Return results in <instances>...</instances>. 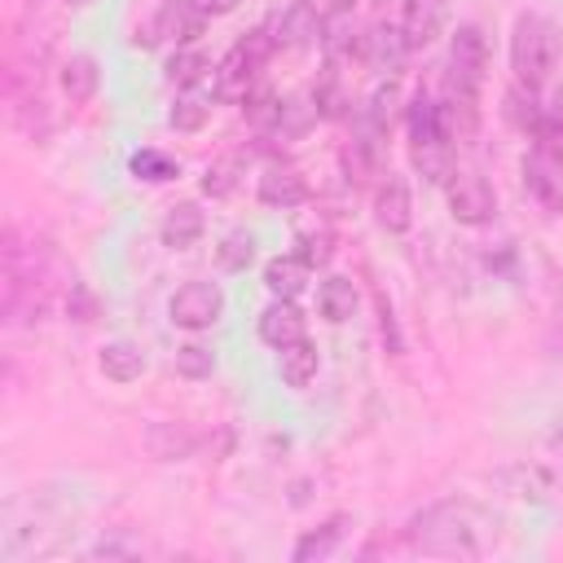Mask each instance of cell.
<instances>
[{
    "label": "cell",
    "mask_w": 563,
    "mask_h": 563,
    "mask_svg": "<svg viewBox=\"0 0 563 563\" xmlns=\"http://www.w3.org/2000/svg\"><path fill=\"white\" fill-rule=\"evenodd\" d=\"M409 545L422 554H462L475 559L484 550H493L497 541V519L488 510H479L466 497H444L427 510H418L409 519Z\"/></svg>",
    "instance_id": "6da1fadb"
},
{
    "label": "cell",
    "mask_w": 563,
    "mask_h": 563,
    "mask_svg": "<svg viewBox=\"0 0 563 563\" xmlns=\"http://www.w3.org/2000/svg\"><path fill=\"white\" fill-rule=\"evenodd\" d=\"M559 66V31L550 18L541 13H523L510 31V70L515 84L523 88H541Z\"/></svg>",
    "instance_id": "7a4b0ae2"
},
{
    "label": "cell",
    "mask_w": 563,
    "mask_h": 563,
    "mask_svg": "<svg viewBox=\"0 0 563 563\" xmlns=\"http://www.w3.org/2000/svg\"><path fill=\"white\" fill-rule=\"evenodd\" d=\"M484 70H488V44H484V31L475 22H462L449 40V79L453 88L462 92H479L484 84Z\"/></svg>",
    "instance_id": "3957f363"
},
{
    "label": "cell",
    "mask_w": 563,
    "mask_h": 563,
    "mask_svg": "<svg viewBox=\"0 0 563 563\" xmlns=\"http://www.w3.org/2000/svg\"><path fill=\"white\" fill-rule=\"evenodd\" d=\"M444 189H449V211L457 224L475 229V224H488L497 216V194L479 172H453L444 180Z\"/></svg>",
    "instance_id": "277c9868"
},
{
    "label": "cell",
    "mask_w": 563,
    "mask_h": 563,
    "mask_svg": "<svg viewBox=\"0 0 563 563\" xmlns=\"http://www.w3.org/2000/svg\"><path fill=\"white\" fill-rule=\"evenodd\" d=\"M167 312H172V325H180V330H207L224 312V290L216 282H185L172 295Z\"/></svg>",
    "instance_id": "5b68a950"
},
{
    "label": "cell",
    "mask_w": 563,
    "mask_h": 563,
    "mask_svg": "<svg viewBox=\"0 0 563 563\" xmlns=\"http://www.w3.org/2000/svg\"><path fill=\"white\" fill-rule=\"evenodd\" d=\"M523 185L545 211H563V158L532 145V154H523Z\"/></svg>",
    "instance_id": "8992f818"
},
{
    "label": "cell",
    "mask_w": 563,
    "mask_h": 563,
    "mask_svg": "<svg viewBox=\"0 0 563 563\" xmlns=\"http://www.w3.org/2000/svg\"><path fill=\"white\" fill-rule=\"evenodd\" d=\"M405 53H413V48L405 44L400 26L374 22V26H365V31H361V48H356V57H361L365 66H374V70H400Z\"/></svg>",
    "instance_id": "52a82bcc"
},
{
    "label": "cell",
    "mask_w": 563,
    "mask_h": 563,
    "mask_svg": "<svg viewBox=\"0 0 563 563\" xmlns=\"http://www.w3.org/2000/svg\"><path fill=\"white\" fill-rule=\"evenodd\" d=\"M449 22V0H405L400 9V35L409 48H427Z\"/></svg>",
    "instance_id": "ba28073f"
},
{
    "label": "cell",
    "mask_w": 563,
    "mask_h": 563,
    "mask_svg": "<svg viewBox=\"0 0 563 563\" xmlns=\"http://www.w3.org/2000/svg\"><path fill=\"white\" fill-rule=\"evenodd\" d=\"M255 194H260L264 207H273V211H290V207H299V202L308 198V180L299 176V167L273 163V167H264Z\"/></svg>",
    "instance_id": "9c48e42d"
},
{
    "label": "cell",
    "mask_w": 563,
    "mask_h": 563,
    "mask_svg": "<svg viewBox=\"0 0 563 563\" xmlns=\"http://www.w3.org/2000/svg\"><path fill=\"white\" fill-rule=\"evenodd\" d=\"M374 220L387 229V233H405L413 224V198H409V185L400 176H383L378 189H374Z\"/></svg>",
    "instance_id": "30bf717a"
},
{
    "label": "cell",
    "mask_w": 563,
    "mask_h": 563,
    "mask_svg": "<svg viewBox=\"0 0 563 563\" xmlns=\"http://www.w3.org/2000/svg\"><path fill=\"white\" fill-rule=\"evenodd\" d=\"M321 31H325V22L317 18V9L308 0H299V4H290L277 18L273 44H282V48H308V44H321Z\"/></svg>",
    "instance_id": "8fae6325"
},
{
    "label": "cell",
    "mask_w": 563,
    "mask_h": 563,
    "mask_svg": "<svg viewBox=\"0 0 563 563\" xmlns=\"http://www.w3.org/2000/svg\"><path fill=\"white\" fill-rule=\"evenodd\" d=\"M255 330H260V339H264L268 347H286V343L303 339V312H299L290 299H277V295H273V303L260 312Z\"/></svg>",
    "instance_id": "7c38bea8"
},
{
    "label": "cell",
    "mask_w": 563,
    "mask_h": 563,
    "mask_svg": "<svg viewBox=\"0 0 563 563\" xmlns=\"http://www.w3.org/2000/svg\"><path fill=\"white\" fill-rule=\"evenodd\" d=\"M154 26H158V35H172L176 44H189V40L202 35V26H207V9H202L198 0H167V4L158 9Z\"/></svg>",
    "instance_id": "4fadbf2b"
},
{
    "label": "cell",
    "mask_w": 563,
    "mask_h": 563,
    "mask_svg": "<svg viewBox=\"0 0 563 563\" xmlns=\"http://www.w3.org/2000/svg\"><path fill=\"white\" fill-rule=\"evenodd\" d=\"M202 229H207V220H202L198 202H176V207H167V216H163V224H158V238H163V246H172V251H189V246L202 238Z\"/></svg>",
    "instance_id": "5bb4252c"
},
{
    "label": "cell",
    "mask_w": 563,
    "mask_h": 563,
    "mask_svg": "<svg viewBox=\"0 0 563 563\" xmlns=\"http://www.w3.org/2000/svg\"><path fill=\"white\" fill-rule=\"evenodd\" d=\"M97 369L110 378V383H136L145 374V352L132 343V339H110L101 352H97Z\"/></svg>",
    "instance_id": "9a60e30c"
},
{
    "label": "cell",
    "mask_w": 563,
    "mask_h": 563,
    "mask_svg": "<svg viewBox=\"0 0 563 563\" xmlns=\"http://www.w3.org/2000/svg\"><path fill=\"white\" fill-rule=\"evenodd\" d=\"M317 369H321L317 343L295 339V343L277 347V374H282V383H286V387H308V383L317 378Z\"/></svg>",
    "instance_id": "2e32d148"
},
{
    "label": "cell",
    "mask_w": 563,
    "mask_h": 563,
    "mask_svg": "<svg viewBox=\"0 0 563 563\" xmlns=\"http://www.w3.org/2000/svg\"><path fill=\"white\" fill-rule=\"evenodd\" d=\"M317 308H321V317L325 321H347L352 312H356V282L352 277H343V273H330L321 286H317Z\"/></svg>",
    "instance_id": "e0dca14e"
},
{
    "label": "cell",
    "mask_w": 563,
    "mask_h": 563,
    "mask_svg": "<svg viewBox=\"0 0 563 563\" xmlns=\"http://www.w3.org/2000/svg\"><path fill=\"white\" fill-rule=\"evenodd\" d=\"M343 528H347V519L343 515H334V519H325L321 528H308L299 541H295V550H290V559L295 563H312V559H330L334 554V545L343 541Z\"/></svg>",
    "instance_id": "ac0fdd59"
},
{
    "label": "cell",
    "mask_w": 563,
    "mask_h": 563,
    "mask_svg": "<svg viewBox=\"0 0 563 563\" xmlns=\"http://www.w3.org/2000/svg\"><path fill=\"white\" fill-rule=\"evenodd\" d=\"M211 92H202V88H180L176 92V101H172V110H167V123L176 128V132H198L207 119H211Z\"/></svg>",
    "instance_id": "d6986e66"
},
{
    "label": "cell",
    "mask_w": 563,
    "mask_h": 563,
    "mask_svg": "<svg viewBox=\"0 0 563 563\" xmlns=\"http://www.w3.org/2000/svg\"><path fill=\"white\" fill-rule=\"evenodd\" d=\"M303 282H308V264H303L299 255H273V260L264 264V286H268L277 299H295V295L303 290Z\"/></svg>",
    "instance_id": "ffe728a7"
},
{
    "label": "cell",
    "mask_w": 563,
    "mask_h": 563,
    "mask_svg": "<svg viewBox=\"0 0 563 563\" xmlns=\"http://www.w3.org/2000/svg\"><path fill=\"white\" fill-rule=\"evenodd\" d=\"M145 444H150V453L158 462H180V457H189L198 449V435L185 431V427H176V422H154L150 435H145Z\"/></svg>",
    "instance_id": "44dd1931"
},
{
    "label": "cell",
    "mask_w": 563,
    "mask_h": 563,
    "mask_svg": "<svg viewBox=\"0 0 563 563\" xmlns=\"http://www.w3.org/2000/svg\"><path fill=\"white\" fill-rule=\"evenodd\" d=\"M207 79H216V66L207 62V53H198V48H176V53L167 57V84H176V88H202Z\"/></svg>",
    "instance_id": "7402d4cb"
},
{
    "label": "cell",
    "mask_w": 563,
    "mask_h": 563,
    "mask_svg": "<svg viewBox=\"0 0 563 563\" xmlns=\"http://www.w3.org/2000/svg\"><path fill=\"white\" fill-rule=\"evenodd\" d=\"M97 62L88 57V53H70L66 62H62V92L70 97V101H92V92H97Z\"/></svg>",
    "instance_id": "603a6c76"
},
{
    "label": "cell",
    "mask_w": 563,
    "mask_h": 563,
    "mask_svg": "<svg viewBox=\"0 0 563 563\" xmlns=\"http://www.w3.org/2000/svg\"><path fill=\"white\" fill-rule=\"evenodd\" d=\"M501 114H506V119H510L519 132H532V136H537L545 106L537 101V88H523V84H515V88L506 92V106H501Z\"/></svg>",
    "instance_id": "cb8c5ba5"
},
{
    "label": "cell",
    "mask_w": 563,
    "mask_h": 563,
    "mask_svg": "<svg viewBox=\"0 0 563 563\" xmlns=\"http://www.w3.org/2000/svg\"><path fill=\"white\" fill-rule=\"evenodd\" d=\"M312 119H321L317 114V106H308L303 97H286L282 106H277V119H273V136H282V141H295V136H303L308 128H312Z\"/></svg>",
    "instance_id": "d4e9b609"
},
{
    "label": "cell",
    "mask_w": 563,
    "mask_h": 563,
    "mask_svg": "<svg viewBox=\"0 0 563 563\" xmlns=\"http://www.w3.org/2000/svg\"><path fill=\"white\" fill-rule=\"evenodd\" d=\"M295 255L308 264V268H321V264H330V255H334V233H330V224L325 220H317V224H303L299 233H295Z\"/></svg>",
    "instance_id": "484cf974"
},
{
    "label": "cell",
    "mask_w": 563,
    "mask_h": 563,
    "mask_svg": "<svg viewBox=\"0 0 563 563\" xmlns=\"http://www.w3.org/2000/svg\"><path fill=\"white\" fill-rule=\"evenodd\" d=\"M312 106H317L321 119H343V114H347L352 97L343 92V84H339V66H334V62H330L325 75H321V84H317V92H312Z\"/></svg>",
    "instance_id": "4316f807"
},
{
    "label": "cell",
    "mask_w": 563,
    "mask_h": 563,
    "mask_svg": "<svg viewBox=\"0 0 563 563\" xmlns=\"http://www.w3.org/2000/svg\"><path fill=\"white\" fill-rule=\"evenodd\" d=\"M128 167H132L136 180H150V185H163V180H172V176L180 172V167H176L167 154H158V150H136Z\"/></svg>",
    "instance_id": "83f0119b"
},
{
    "label": "cell",
    "mask_w": 563,
    "mask_h": 563,
    "mask_svg": "<svg viewBox=\"0 0 563 563\" xmlns=\"http://www.w3.org/2000/svg\"><path fill=\"white\" fill-rule=\"evenodd\" d=\"M251 255H255V233H246V229L224 233V242H220V251H216V260H220L229 273H242V268L251 264Z\"/></svg>",
    "instance_id": "f1b7e54d"
},
{
    "label": "cell",
    "mask_w": 563,
    "mask_h": 563,
    "mask_svg": "<svg viewBox=\"0 0 563 563\" xmlns=\"http://www.w3.org/2000/svg\"><path fill=\"white\" fill-rule=\"evenodd\" d=\"M211 369H216V352H211V347H202V343L176 347V374H185V378H207Z\"/></svg>",
    "instance_id": "f546056e"
},
{
    "label": "cell",
    "mask_w": 563,
    "mask_h": 563,
    "mask_svg": "<svg viewBox=\"0 0 563 563\" xmlns=\"http://www.w3.org/2000/svg\"><path fill=\"white\" fill-rule=\"evenodd\" d=\"M233 185H238V158H220L202 172V194L207 198H224V194H233Z\"/></svg>",
    "instance_id": "4dcf8cb0"
},
{
    "label": "cell",
    "mask_w": 563,
    "mask_h": 563,
    "mask_svg": "<svg viewBox=\"0 0 563 563\" xmlns=\"http://www.w3.org/2000/svg\"><path fill=\"white\" fill-rule=\"evenodd\" d=\"M66 308H70V317H75V321H92L97 299L88 295V286H79V282H75V286H70V303H66Z\"/></svg>",
    "instance_id": "1f68e13d"
},
{
    "label": "cell",
    "mask_w": 563,
    "mask_h": 563,
    "mask_svg": "<svg viewBox=\"0 0 563 563\" xmlns=\"http://www.w3.org/2000/svg\"><path fill=\"white\" fill-rule=\"evenodd\" d=\"M202 9H207V18H220V13H233L238 9V0H198Z\"/></svg>",
    "instance_id": "d6a6232c"
},
{
    "label": "cell",
    "mask_w": 563,
    "mask_h": 563,
    "mask_svg": "<svg viewBox=\"0 0 563 563\" xmlns=\"http://www.w3.org/2000/svg\"><path fill=\"white\" fill-rule=\"evenodd\" d=\"M550 449H554V453H563V427H554V431H550Z\"/></svg>",
    "instance_id": "836d02e7"
}]
</instances>
